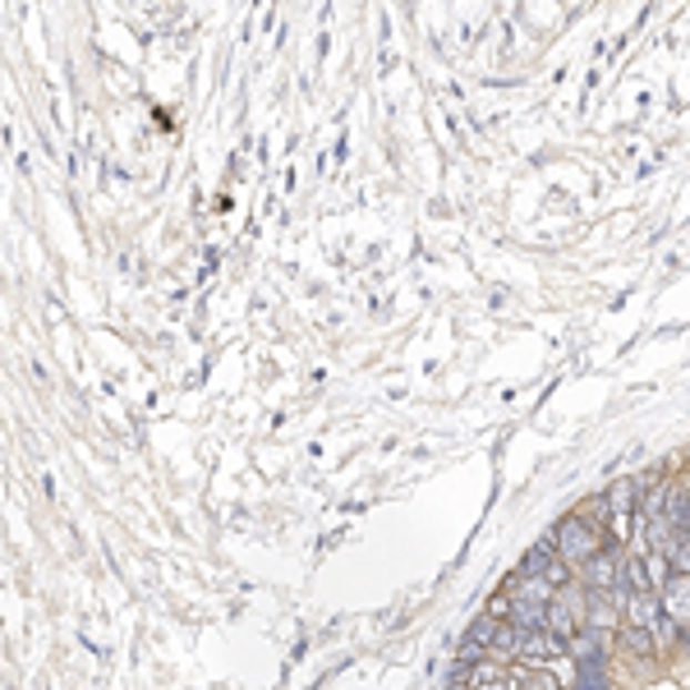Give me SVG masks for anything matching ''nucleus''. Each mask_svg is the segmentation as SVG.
Instances as JSON below:
<instances>
[{
	"label": "nucleus",
	"mask_w": 690,
	"mask_h": 690,
	"mask_svg": "<svg viewBox=\"0 0 690 690\" xmlns=\"http://www.w3.org/2000/svg\"><path fill=\"white\" fill-rule=\"evenodd\" d=\"M603 544H608V529H603V525H593V520H585V516H576V511L552 529V548H557V557L567 561L571 571L580 567L585 557L599 552Z\"/></svg>",
	"instance_id": "f257e3e1"
},
{
	"label": "nucleus",
	"mask_w": 690,
	"mask_h": 690,
	"mask_svg": "<svg viewBox=\"0 0 690 690\" xmlns=\"http://www.w3.org/2000/svg\"><path fill=\"white\" fill-rule=\"evenodd\" d=\"M576 576L585 580V589L617 593V585H621V552H617V544H603L593 557H585L580 567H576Z\"/></svg>",
	"instance_id": "f03ea898"
},
{
	"label": "nucleus",
	"mask_w": 690,
	"mask_h": 690,
	"mask_svg": "<svg viewBox=\"0 0 690 690\" xmlns=\"http://www.w3.org/2000/svg\"><path fill=\"white\" fill-rule=\"evenodd\" d=\"M552 557H557V548H552V535H548V539H539L535 548L525 552V561H520V576H544V567H548Z\"/></svg>",
	"instance_id": "7ed1b4c3"
}]
</instances>
